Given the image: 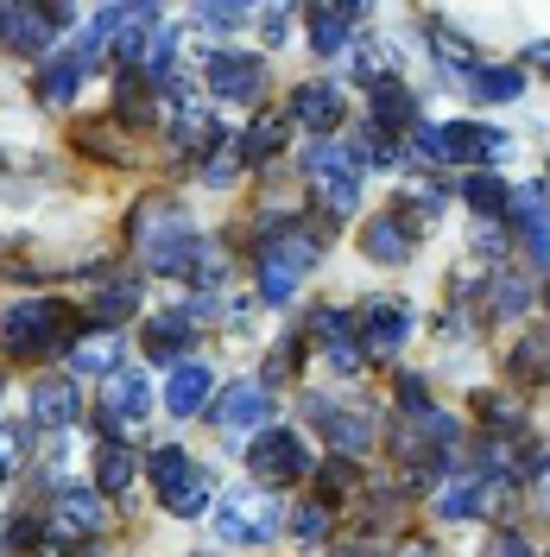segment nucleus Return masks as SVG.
<instances>
[{
	"label": "nucleus",
	"instance_id": "obj_1",
	"mask_svg": "<svg viewBox=\"0 0 550 557\" xmlns=\"http://www.w3.org/2000/svg\"><path fill=\"white\" fill-rule=\"evenodd\" d=\"M0 348L20 361L64 355V348H76V317H70L64 298H20L0 311Z\"/></svg>",
	"mask_w": 550,
	"mask_h": 557
},
{
	"label": "nucleus",
	"instance_id": "obj_2",
	"mask_svg": "<svg viewBox=\"0 0 550 557\" xmlns=\"http://www.w3.org/2000/svg\"><path fill=\"white\" fill-rule=\"evenodd\" d=\"M316 253H323V242H316V228H273L266 242L253 247V267H260V298L266 305H291V292H298V278L316 267Z\"/></svg>",
	"mask_w": 550,
	"mask_h": 557
},
{
	"label": "nucleus",
	"instance_id": "obj_3",
	"mask_svg": "<svg viewBox=\"0 0 550 557\" xmlns=\"http://www.w3.org/2000/svg\"><path fill=\"white\" fill-rule=\"evenodd\" d=\"M146 475H152V494H159V507H165L172 520H197V513H209V475L197 469V456L190 450L159 444V450L146 456Z\"/></svg>",
	"mask_w": 550,
	"mask_h": 557
},
{
	"label": "nucleus",
	"instance_id": "obj_4",
	"mask_svg": "<svg viewBox=\"0 0 550 557\" xmlns=\"http://www.w3.org/2000/svg\"><path fill=\"white\" fill-rule=\"evenodd\" d=\"M304 177H310V197L329 215H354V203H361V159H354V146H336V139L310 146Z\"/></svg>",
	"mask_w": 550,
	"mask_h": 557
},
{
	"label": "nucleus",
	"instance_id": "obj_5",
	"mask_svg": "<svg viewBox=\"0 0 550 557\" xmlns=\"http://www.w3.org/2000/svg\"><path fill=\"white\" fill-rule=\"evenodd\" d=\"M247 475L260 487H291L310 475V450L298 431H260L253 444H247Z\"/></svg>",
	"mask_w": 550,
	"mask_h": 557
},
{
	"label": "nucleus",
	"instance_id": "obj_6",
	"mask_svg": "<svg viewBox=\"0 0 550 557\" xmlns=\"http://www.w3.org/2000/svg\"><path fill=\"white\" fill-rule=\"evenodd\" d=\"M513 152V139L500 134V127H482V121H449L437 127V165H500Z\"/></svg>",
	"mask_w": 550,
	"mask_h": 557
},
{
	"label": "nucleus",
	"instance_id": "obj_7",
	"mask_svg": "<svg viewBox=\"0 0 550 557\" xmlns=\"http://www.w3.org/2000/svg\"><path fill=\"white\" fill-rule=\"evenodd\" d=\"M203 83L215 102H260L266 96V64L260 58H247V51H209L203 58Z\"/></svg>",
	"mask_w": 550,
	"mask_h": 557
},
{
	"label": "nucleus",
	"instance_id": "obj_8",
	"mask_svg": "<svg viewBox=\"0 0 550 557\" xmlns=\"http://www.w3.org/2000/svg\"><path fill=\"white\" fill-rule=\"evenodd\" d=\"M455 418L449 412H405L399 424H392V456H405V462H424V456H437V462H449V450H455Z\"/></svg>",
	"mask_w": 550,
	"mask_h": 557
},
{
	"label": "nucleus",
	"instance_id": "obj_9",
	"mask_svg": "<svg viewBox=\"0 0 550 557\" xmlns=\"http://www.w3.org/2000/svg\"><path fill=\"white\" fill-rule=\"evenodd\" d=\"M215 525H222V539L228 545H273L278 539V500H266V494H228L222 500V513H215Z\"/></svg>",
	"mask_w": 550,
	"mask_h": 557
},
{
	"label": "nucleus",
	"instance_id": "obj_10",
	"mask_svg": "<svg viewBox=\"0 0 550 557\" xmlns=\"http://www.w3.org/2000/svg\"><path fill=\"white\" fill-rule=\"evenodd\" d=\"M108 525V507L96 487H58L51 500V532L70 539V545H96V532Z\"/></svg>",
	"mask_w": 550,
	"mask_h": 557
},
{
	"label": "nucleus",
	"instance_id": "obj_11",
	"mask_svg": "<svg viewBox=\"0 0 550 557\" xmlns=\"http://www.w3.org/2000/svg\"><path fill=\"white\" fill-rule=\"evenodd\" d=\"M354 336H361V355H399L405 348V336H412V311L399 305V298H374L367 311L354 317Z\"/></svg>",
	"mask_w": 550,
	"mask_h": 557
},
{
	"label": "nucleus",
	"instance_id": "obj_12",
	"mask_svg": "<svg viewBox=\"0 0 550 557\" xmlns=\"http://www.w3.org/2000/svg\"><path fill=\"white\" fill-rule=\"evenodd\" d=\"M304 412H310V424L329 437V450H336V456L374 450V418H367V412H348V406H336V399H310Z\"/></svg>",
	"mask_w": 550,
	"mask_h": 557
},
{
	"label": "nucleus",
	"instance_id": "obj_13",
	"mask_svg": "<svg viewBox=\"0 0 550 557\" xmlns=\"http://www.w3.org/2000/svg\"><path fill=\"white\" fill-rule=\"evenodd\" d=\"M412 247H417V222L399 215V209H386V215H374V222L361 228V253H367L374 267H405Z\"/></svg>",
	"mask_w": 550,
	"mask_h": 557
},
{
	"label": "nucleus",
	"instance_id": "obj_14",
	"mask_svg": "<svg viewBox=\"0 0 550 557\" xmlns=\"http://www.w3.org/2000/svg\"><path fill=\"white\" fill-rule=\"evenodd\" d=\"M500 494H507V482H493V475H449L430 507H437V520H475Z\"/></svg>",
	"mask_w": 550,
	"mask_h": 557
},
{
	"label": "nucleus",
	"instance_id": "obj_15",
	"mask_svg": "<svg viewBox=\"0 0 550 557\" xmlns=\"http://www.w3.org/2000/svg\"><path fill=\"white\" fill-rule=\"evenodd\" d=\"M96 412H102L108 424H139V418L152 412L146 368H121V374H108V381H102V399H96Z\"/></svg>",
	"mask_w": 550,
	"mask_h": 557
},
{
	"label": "nucleus",
	"instance_id": "obj_16",
	"mask_svg": "<svg viewBox=\"0 0 550 557\" xmlns=\"http://www.w3.org/2000/svg\"><path fill=\"white\" fill-rule=\"evenodd\" d=\"M209 418H215L222 431H253V424L273 418V393H266V381H235L215 406H209Z\"/></svg>",
	"mask_w": 550,
	"mask_h": 557
},
{
	"label": "nucleus",
	"instance_id": "obj_17",
	"mask_svg": "<svg viewBox=\"0 0 550 557\" xmlns=\"http://www.w3.org/2000/svg\"><path fill=\"white\" fill-rule=\"evenodd\" d=\"M298 127H310V134H336L348 114V96L336 89V83H298V96H291V108H285Z\"/></svg>",
	"mask_w": 550,
	"mask_h": 557
},
{
	"label": "nucleus",
	"instance_id": "obj_18",
	"mask_svg": "<svg viewBox=\"0 0 550 557\" xmlns=\"http://www.w3.org/2000/svg\"><path fill=\"white\" fill-rule=\"evenodd\" d=\"M367 20V7H304V26H310V51L316 58H342L348 33Z\"/></svg>",
	"mask_w": 550,
	"mask_h": 557
},
{
	"label": "nucleus",
	"instance_id": "obj_19",
	"mask_svg": "<svg viewBox=\"0 0 550 557\" xmlns=\"http://www.w3.org/2000/svg\"><path fill=\"white\" fill-rule=\"evenodd\" d=\"M165 406H172L177 418H197L215 406V374H209L203 361H177L172 381H165Z\"/></svg>",
	"mask_w": 550,
	"mask_h": 557
},
{
	"label": "nucleus",
	"instance_id": "obj_20",
	"mask_svg": "<svg viewBox=\"0 0 550 557\" xmlns=\"http://www.w3.org/2000/svg\"><path fill=\"white\" fill-rule=\"evenodd\" d=\"M507 222H513L518 235H525L532 260H545V273H550V203H545V190H513V209H507Z\"/></svg>",
	"mask_w": 550,
	"mask_h": 557
},
{
	"label": "nucleus",
	"instance_id": "obj_21",
	"mask_svg": "<svg viewBox=\"0 0 550 557\" xmlns=\"http://www.w3.org/2000/svg\"><path fill=\"white\" fill-rule=\"evenodd\" d=\"M374 127L386 139L417 134V96L405 89V83H374Z\"/></svg>",
	"mask_w": 550,
	"mask_h": 557
},
{
	"label": "nucleus",
	"instance_id": "obj_22",
	"mask_svg": "<svg viewBox=\"0 0 550 557\" xmlns=\"http://www.w3.org/2000/svg\"><path fill=\"white\" fill-rule=\"evenodd\" d=\"M0 45L38 58V51L51 45V13H45V7H7V20H0Z\"/></svg>",
	"mask_w": 550,
	"mask_h": 557
},
{
	"label": "nucleus",
	"instance_id": "obj_23",
	"mask_svg": "<svg viewBox=\"0 0 550 557\" xmlns=\"http://www.w3.org/2000/svg\"><path fill=\"white\" fill-rule=\"evenodd\" d=\"M507 374H513L518 386L550 381V323H545V330H525V336H518V348L507 355Z\"/></svg>",
	"mask_w": 550,
	"mask_h": 557
},
{
	"label": "nucleus",
	"instance_id": "obj_24",
	"mask_svg": "<svg viewBox=\"0 0 550 557\" xmlns=\"http://www.w3.org/2000/svg\"><path fill=\"white\" fill-rule=\"evenodd\" d=\"M33 418H38V424H51V431L76 424V418H83L76 386H70V381H38V386H33Z\"/></svg>",
	"mask_w": 550,
	"mask_h": 557
},
{
	"label": "nucleus",
	"instance_id": "obj_25",
	"mask_svg": "<svg viewBox=\"0 0 550 557\" xmlns=\"http://www.w3.org/2000/svg\"><path fill=\"white\" fill-rule=\"evenodd\" d=\"M89 469H96V494H127V487H134V450H127L121 437L96 444Z\"/></svg>",
	"mask_w": 550,
	"mask_h": 557
},
{
	"label": "nucleus",
	"instance_id": "obj_26",
	"mask_svg": "<svg viewBox=\"0 0 550 557\" xmlns=\"http://www.w3.org/2000/svg\"><path fill=\"white\" fill-rule=\"evenodd\" d=\"M285 134H291V114H260L241 134V165H266L285 152Z\"/></svg>",
	"mask_w": 550,
	"mask_h": 557
},
{
	"label": "nucleus",
	"instance_id": "obj_27",
	"mask_svg": "<svg viewBox=\"0 0 550 557\" xmlns=\"http://www.w3.org/2000/svg\"><path fill=\"white\" fill-rule=\"evenodd\" d=\"M190 323H197L190 311L152 317V323H146V355H152V361H172V368H177V348H190Z\"/></svg>",
	"mask_w": 550,
	"mask_h": 557
},
{
	"label": "nucleus",
	"instance_id": "obj_28",
	"mask_svg": "<svg viewBox=\"0 0 550 557\" xmlns=\"http://www.w3.org/2000/svg\"><path fill=\"white\" fill-rule=\"evenodd\" d=\"M134 305H139V278H108L102 292L89 298V317H96L102 330H114V323H127V317H134Z\"/></svg>",
	"mask_w": 550,
	"mask_h": 557
},
{
	"label": "nucleus",
	"instance_id": "obj_29",
	"mask_svg": "<svg viewBox=\"0 0 550 557\" xmlns=\"http://www.w3.org/2000/svg\"><path fill=\"white\" fill-rule=\"evenodd\" d=\"M462 197H468V209H475L482 222H493V215H507V209H513L507 177H493V172H468V177H462Z\"/></svg>",
	"mask_w": 550,
	"mask_h": 557
},
{
	"label": "nucleus",
	"instance_id": "obj_30",
	"mask_svg": "<svg viewBox=\"0 0 550 557\" xmlns=\"http://www.w3.org/2000/svg\"><path fill=\"white\" fill-rule=\"evenodd\" d=\"M76 89H83V64H76V51L45 58V70H38V96H45V102H70Z\"/></svg>",
	"mask_w": 550,
	"mask_h": 557
},
{
	"label": "nucleus",
	"instance_id": "obj_31",
	"mask_svg": "<svg viewBox=\"0 0 550 557\" xmlns=\"http://www.w3.org/2000/svg\"><path fill=\"white\" fill-rule=\"evenodd\" d=\"M468 89H475V102H518V96H525V70H475V76H468Z\"/></svg>",
	"mask_w": 550,
	"mask_h": 557
},
{
	"label": "nucleus",
	"instance_id": "obj_32",
	"mask_svg": "<svg viewBox=\"0 0 550 557\" xmlns=\"http://www.w3.org/2000/svg\"><path fill=\"white\" fill-rule=\"evenodd\" d=\"M127 361H121V343H114V330H102V336H89V343H76V374H121Z\"/></svg>",
	"mask_w": 550,
	"mask_h": 557
},
{
	"label": "nucleus",
	"instance_id": "obj_33",
	"mask_svg": "<svg viewBox=\"0 0 550 557\" xmlns=\"http://www.w3.org/2000/svg\"><path fill=\"white\" fill-rule=\"evenodd\" d=\"M197 139H222V134L209 127V114H197V102H177V114H172V146L190 159V152H203Z\"/></svg>",
	"mask_w": 550,
	"mask_h": 557
},
{
	"label": "nucleus",
	"instance_id": "obj_34",
	"mask_svg": "<svg viewBox=\"0 0 550 557\" xmlns=\"http://www.w3.org/2000/svg\"><path fill=\"white\" fill-rule=\"evenodd\" d=\"M525 305H532V285H525L518 273H500L493 285H487V317H518Z\"/></svg>",
	"mask_w": 550,
	"mask_h": 557
},
{
	"label": "nucleus",
	"instance_id": "obj_35",
	"mask_svg": "<svg viewBox=\"0 0 550 557\" xmlns=\"http://www.w3.org/2000/svg\"><path fill=\"white\" fill-rule=\"evenodd\" d=\"M475 412H482V424H500V431L525 424V412H518L513 399H500V393H475Z\"/></svg>",
	"mask_w": 550,
	"mask_h": 557
},
{
	"label": "nucleus",
	"instance_id": "obj_36",
	"mask_svg": "<svg viewBox=\"0 0 550 557\" xmlns=\"http://www.w3.org/2000/svg\"><path fill=\"white\" fill-rule=\"evenodd\" d=\"M20 462H26V431L20 424H0V487L20 475Z\"/></svg>",
	"mask_w": 550,
	"mask_h": 557
},
{
	"label": "nucleus",
	"instance_id": "obj_37",
	"mask_svg": "<svg viewBox=\"0 0 550 557\" xmlns=\"http://www.w3.org/2000/svg\"><path fill=\"white\" fill-rule=\"evenodd\" d=\"M291 532H298L304 545H316V539H329V507H323V500H304V507L291 513Z\"/></svg>",
	"mask_w": 550,
	"mask_h": 557
},
{
	"label": "nucleus",
	"instance_id": "obj_38",
	"mask_svg": "<svg viewBox=\"0 0 550 557\" xmlns=\"http://www.w3.org/2000/svg\"><path fill=\"white\" fill-rule=\"evenodd\" d=\"M342 487H354V462L336 456V462H323V507H336V494H342Z\"/></svg>",
	"mask_w": 550,
	"mask_h": 557
},
{
	"label": "nucleus",
	"instance_id": "obj_39",
	"mask_svg": "<svg viewBox=\"0 0 550 557\" xmlns=\"http://www.w3.org/2000/svg\"><path fill=\"white\" fill-rule=\"evenodd\" d=\"M475 253H482V260H500V253H507V228L482 222V228H475Z\"/></svg>",
	"mask_w": 550,
	"mask_h": 557
},
{
	"label": "nucleus",
	"instance_id": "obj_40",
	"mask_svg": "<svg viewBox=\"0 0 550 557\" xmlns=\"http://www.w3.org/2000/svg\"><path fill=\"white\" fill-rule=\"evenodd\" d=\"M197 20L228 33V26H247V7H197Z\"/></svg>",
	"mask_w": 550,
	"mask_h": 557
},
{
	"label": "nucleus",
	"instance_id": "obj_41",
	"mask_svg": "<svg viewBox=\"0 0 550 557\" xmlns=\"http://www.w3.org/2000/svg\"><path fill=\"white\" fill-rule=\"evenodd\" d=\"M487 557H538L518 532H493V545H487Z\"/></svg>",
	"mask_w": 550,
	"mask_h": 557
},
{
	"label": "nucleus",
	"instance_id": "obj_42",
	"mask_svg": "<svg viewBox=\"0 0 550 557\" xmlns=\"http://www.w3.org/2000/svg\"><path fill=\"white\" fill-rule=\"evenodd\" d=\"M399 406H405V412H430V399H424V381H417V374L399 381Z\"/></svg>",
	"mask_w": 550,
	"mask_h": 557
},
{
	"label": "nucleus",
	"instance_id": "obj_43",
	"mask_svg": "<svg viewBox=\"0 0 550 557\" xmlns=\"http://www.w3.org/2000/svg\"><path fill=\"white\" fill-rule=\"evenodd\" d=\"M38 539H45V525H38V520H13V525H7V545H20V552L38 545Z\"/></svg>",
	"mask_w": 550,
	"mask_h": 557
},
{
	"label": "nucleus",
	"instance_id": "obj_44",
	"mask_svg": "<svg viewBox=\"0 0 550 557\" xmlns=\"http://www.w3.org/2000/svg\"><path fill=\"white\" fill-rule=\"evenodd\" d=\"M260 26H266V38H285V26H291V7H266V20H260Z\"/></svg>",
	"mask_w": 550,
	"mask_h": 557
},
{
	"label": "nucleus",
	"instance_id": "obj_45",
	"mask_svg": "<svg viewBox=\"0 0 550 557\" xmlns=\"http://www.w3.org/2000/svg\"><path fill=\"white\" fill-rule=\"evenodd\" d=\"M45 557H102V552H96V545H51Z\"/></svg>",
	"mask_w": 550,
	"mask_h": 557
},
{
	"label": "nucleus",
	"instance_id": "obj_46",
	"mask_svg": "<svg viewBox=\"0 0 550 557\" xmlns=\"http://www.w3.org/2000/svg\"><path fill=\"white\" fill-rule=\"evenodd\" d=\"M392 557H437V552H430V545H417V539H412V545H399Z\"/></svg>",
	"mask_w": 550,
	"mask_h": 557
},
{
	"label": "nucleus",
	"instance_id": "obj_47",
	"mask_svg": "<svg viewBox=\"0 0 550 557\" xmlns=\"http://www.w3.org/2000/svg\"><path fill=\"white\" fill-rule=\"evenodd\" d=\"M538 305H545V311H550V273H545V292H538Z\"/></svg>",
	"mask_w": 550,
	"mask_h": 557
},
{
	"label": "nucleus",
	"instance_id": "obj_48",
	"mask_svg": "<svg viewBox=\"0 0 550 557\" xmlns=\"http://www.w3.org/2000/svg\"><path fill=\"white\" fill-rule=\"evenodd\" d=\"M545 184H550V165H545Z\"/></svg>",
	"mask_w": 550,
	"mask_h": 557
},
{
	"label": "nucleus",
	"instance_id": "obj_49",
	"mask_svg": "<svg viewBox=\"0 0 550 557\" xmlns=\"http://www.w3.org/2000/svg\"><path fill=\"white\" fill-rule=\"evenodd\" d=\"M0 20H7V7H0Z\"/></svg>",
	"mask_w": 550,
	"mask_h": 557
},
{
	"label": "nucleus",
	"instance_id": "obj_50",
	"mask_svg": "<svg viewBox=\"0 0 550 557\" xmlns=\"http://www.w3.org/2000/svg\"><path fill=\"white\" fill-rule=\"evenodd\" d=\"M0 386H7V374H0Z\"/></svg>",
	"mask_w": 550,
	"mask_h": 557
},
{
	"label": "nucleus",
	"instance_id": "obj_51",
	"mask_svg": "<svg viewBox=\"0 0 550 557\" xmlns=\"http://www.w3.org/2000/svg\"><path fill=\"white\" fill-rule=\"evenodd\" d=\"M197 557H209V552H197Z\"/></svg>",
	"mask_w": 550,
	"mask_h": 557
}]
</instances>
